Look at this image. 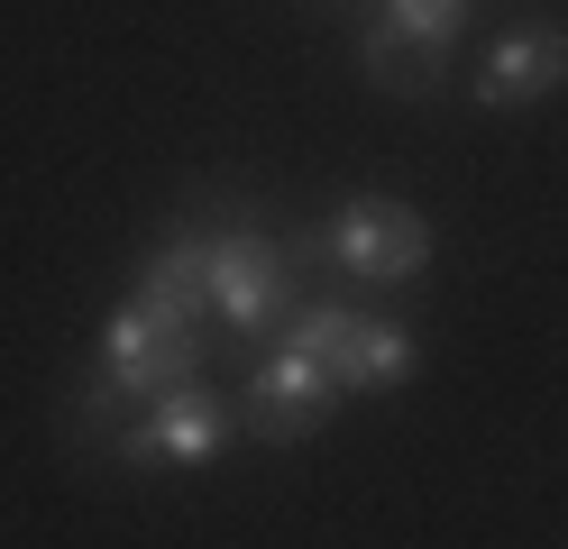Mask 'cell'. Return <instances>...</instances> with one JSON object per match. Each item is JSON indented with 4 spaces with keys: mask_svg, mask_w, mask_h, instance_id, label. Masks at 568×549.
<instances>
[{
    "mask_svg": "<svg viewBox=\"0 0 568 549\" xmlns=\"http://www.w3.org/2000/svg\"><path fill=\"white\" fill-rule=\"evenodd\" d=\"M101 366H111L138 403H156V394H174V385H193L202 329H165V321H148L138 303H120L111 329H101Z\"/></svg>",
    "mask_w": 568,
    "mask_h": 549,
    "instance_id": "obj_5",
    "label": "cell"
},
{
    "mask_svg": "<svg viewBox=\"0 0 568 549\" xmlns=\"http://www.w3.org/2000/svg\"><path fill=\"white\" fill-rule=\"evenodd\" d=\"M294 303V238L257 230V220H221L211 230V321L239 339H266Z\"/></svg>",
    "mask_w": 568,
    "mask_h": 549,
    "instance_id": "obj_1",
    "label": "cell"
},
{
    "mask_svg": "<svg viewBox=\"0 0 568 549\" xmlns=\"http://www.w3.org/2000/svg\"><path fill=\"white\" fill-rule=\"evenodd\" d=\"M376 19L395 28V37H413V47L449 55V37L468 28V0H376Z\"/></svg>",
    "mask_w": 568,
    "mask_h": 549,
    "instance_id": "obj_11",
    "label": "cell"
},
{
    "mask_svg": "<svg viewBox=\"0 0 568 549\" xmlns=\"http://www.w3.org/2000/svg\"><path fill=\"white\" fill-rule=\"evenodd\" d=\"M322 256L339 275L395 293V284H413L422 266H432V220H422L413 202H395V193H348L331 211V230H322Z\"/></svg>",
    "mask_w": 568,
    "mask_h": 549,
    "instance_id": "obj_2",
    "label": "cell"
},
{
    "mask_svg": "<svg viewBox=\"0 0 568 549\" xmlns=\"http://www.w3.org/2000/svg\"><path fill=\"white\" fill-rule=\"evenodd\" d=\"M230 439H239V421H230L221 394H211V385H174V394H156V403H138L120 467H129V476H148V467H211Z\"/></svg>",
    "mask_w": 568,
    "mask_h": 549,
    "instance_id": "obj_3",
    "label": "cell"
},
{
    "mask_svg": "<svg viewBox=\"0 0 568 549\" xmlns=\"http://www.w3.org/2000/svg\"><path fill=\"white\" fill-rule=\"evenodd\" d=\"M559 83H568V28H550V19L505 28L486 47V64H477V101L486 110H531V101H550Z\"/></svg>",
    "mask_w": 568,
    "mask_h": 549,
    "instance_id": "obj_6",
    "label": "cell"
},
{
    "mask_svg": "<svg viewBox=\"0 0 568 549\" xmlns=\"http://www.w3.org/2000/svg\"><path fill=\"white\" fill-rule=\"evenodd\" d=\"M348 385L331 376L322 357H294V348H266L257 357V376H247V439H266V449H284V439H312L331 421V403H339Z\"/></svg>",
    "mask_w": 568,
    "mask_h": 549,
    "instance_id": "obj_4",
    "label": "cell"
},
{
    "mask_svg": "<svg viewBox=\"0 0 568 549\" xmlns=\"http://www.w3.org/2000/svg\"><path fill=\"white\" fill-rule=\"evenodd\" d=\"M358 73H367L376 92H395V101H432V92H440V55L413 47V37H395L385 19L358 28Z\"/></svg>",
    "mask_w": 568,
    "mask_h": 549,
    "instance_id": "obj_10",
    "label": "cell"
},
{
    "mask_svg": "<svg viewBox=\"0 0 568 549\" xmlns=\"http://www.w3.org/2000/svg\"><path fill=\"white\" fill-rule=\"evenodd\" d=\"M129 421H138V394L101 357H92V376L64 385V403H55V439H64V458H74V467H120Z\"/></svg>",
    "mask_w": 568,
    "mask_h": 549,
    "instance_id": "obj_8",
    "label": "cell"
},
{
    "mask_svg": "<svg viewBox=\"0 0 568 549\" xmlns=\"http://www.w3.org/2000/svg\"><path fill=\"white\" fill-rule=\"evenodd\" d=\"M129 303L148 321H165V329H202L211 321V230L202 220H174V238L148 256V275H138Z\"/></svg>",
    "mask_w": 568,
    "mask_h": 549,
    "instance_id": "obj_7",
    "label": "cell"
},
{
    "mask_svg": "<svg viewBox=\"0 0 568 549\" xmlns=\"http://www.w3.org/2000/svg\"><path fill=\"white\" fill-rule=\"evenodd\" d=\"M331 376H339V385H358V394H395V385L413 376V329L358 312V329H348L339 357H331Z\"/></svg>",
    "mask_w": 568,
    "mask_h": 549,
    "instance_id": "obj_9",
    "label": "cell"
}]
</instances>
